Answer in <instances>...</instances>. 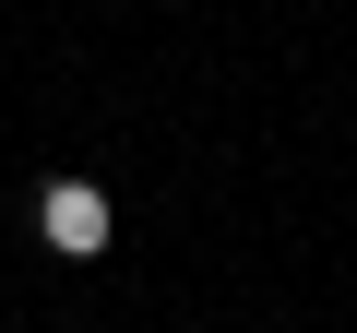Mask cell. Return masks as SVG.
I'll return each mask as SVG.
<instances>
[{
    "label": "cell",
    "instance_id": "1",
    "mask_svg": "<svg viewBox=\"0 0 357 333\" xmlns=\"http://www.w3.org/2000/svg\"><path fill=\"white\" fill-rule=\"evenodd\" d=\"M24 215H36V238H48L60 262H96V250H107V226H119V203H107L96 179H36V203H24Z\"/></svg>",
    "mask_w": 357,
    "mask_h": 333
},
{
    "label": "cell",
    "instance_id": "2",
    "mask_svg": "<svg viewBox=\"0 0 357 333\" xmlns=\"http://www.w3.org/2000/svg\"><path fill=\"white\" fill-rule=\"evenodd\" d=\"M155 13H191V0H155Z\"/></svg>",
    "mask_w": 357,
    "mask_h": 333
}]
</instances>
